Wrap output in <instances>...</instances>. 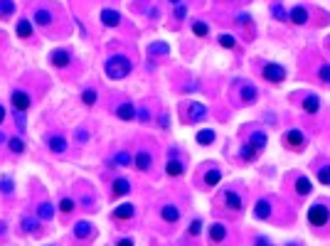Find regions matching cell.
Returning a JSON list of instances; mask_svg holds the SVG:
<instances>
[{
  "instance_id": "obj_39",
  "label": "cell",
  "mask_w": 330,
  "mask_h": 246,
  "mask_svg": "<svg viewBox=\"0 0 330 246\" xmlns=\"http://www.w3.org/2000/svg\"><path fill=\"white\" fill-rule=\"evenodd\" d=\"M59 210H62V214H71V212H74V199L64 197V199L59 202Z\"/></svg>"
},
{
  "instance_id": "obj_30",
  "label": "cell",
  "mask_w": 330,
  "mask_h": 246,
  "mask_svg": "<svg viewBox=\"0 0 330 246\" xmlns=\"http://www.w3.org/2000/svg\"><path fill=\"white\" fill-rule=\"evenodd\" d=\"M17 37H20V39H30V37H32V22H30L27 18H22V20L17 22Z\"/></svg>"
},
{
  "instance_id": "obj_11",
  "label": "cell",
  "mask_w": 330,
  "mask_h": 246,
  "mask_svg": "<svg viewBox=\"0 0 330 246\" xmlns=\"http://www.w3.org/2000/svg\"><path fill=\"white\" fill-rule=\"evenodd\" d=\"M227 236H229L227 224H222V222H214V224L209 227V244H212V246H219V244H222Z\"/></svg>"
},
{
  "instance_id": "obj_28",
  "label": "cell",
  "mask_w": 330,
  "mask_h": 246,
  "mask_svg": "<svg viewBox=\"0 0 330 246\" xmlns=\"http://www.w3.org/2000/svg\"><path fill=\"white\" fill-rule=\"evenodd\" d=\"M50 62H52L54 67H59V69H62V67H67V64H69V52H67V50H54V52L50 54Z\"/></svg>"
},
{
  "instance_id": "obj_26",
  "label": "cell",
  "mask_w": 330,
  "mask_h": 246,
  "mask_svg": "<svg viewBox=\"0 0 330 246\" xmlns=\"http://www.w3.org/2000/svg\"><path fill=\"white\" fill-rule=\"evenodd\" d=\"M111 190H114V197H126V194L131 192V182H128L126 177H116Z\"/></svg>"
},
{
  "instance_id": "obj_47",
  "label": "cell",
  "mask_w": 330,
  "mask_h": 246,
  "mask_svg": "<svg viewBox=\"0 0 330 246\" xmlns=\"http://www.w3.org/2000/svg\"><path fill=\"white\" fill-rule=\"evenodd\" d=\"M254 246H271V241H269V239H264V236H256Z\"/></svg>"
},
{
  "instance_id": "obj_45",
  "label": "cell",
  "mask_w": 330,
  "mask_h": 246,
  "mask_svg": "<svg viewBox=\"0 0 330 246\" xmlns=\"http://www.w3.org/2000/svg\"><path fill=\"white\" fill-rule=\"evenodd\" d=\"M136 116H138V121H143V123H148V121H151V111L145 108V106H143L140 111H136Z\"/></svg>"
},
{
  "instance_id": "obj_44",
  "label": "cell",
  "mask_w": 330,
  "mask_h": 246,
  "mask_svg": "<svg viewBox=\"0 0 330 246\" xmlns=\"http://www.w3.org/2000/svg\"><path fill=\"white\" fill-rule=\"evenodd\" d=\"M151 54H168V45H163V42L151 45Z\"/></svg>"
},
{
  "instance_id": "obj_31",
  "label": "cell",
  "mask_w": 330,
  "mask_h": 246,
  "mask_svg": "<svg viewBox=\"0 0 330 246\" xmlns=\"http://www.w3.org/2000/svg\"><path fill=\"white\" fill-rule=\"evenodd\" d=\"M8 148H10V153L22 155V153H25V141L17 138V136H13V138H8Z\"/></svg>"
},
{
  "instance_id": "obj_12",
  "label": "cell",
  "mask_w": 330,
  "mask_h": 246,
  "mask_svg": "<svg viewBox=\"0 0 330 246\" xmlns=\"http://www.w3.org/2000/svg\"><path fill=\"white\" fill-rule=\"evenodd\" d=\"M301 108H303V113H311V116H315V113L323 108V104H320V99H318L315 94H308V96H303V101H301Z\"/></svg>"
},
{
  "instance_id": "obj_51",
  "label": "cell",
  "mask_w": 330,
  "mask_h": 246,
  "mask_svg": "<svg viewBox=\"0 0 330 246\" xmlns=\"http://www.w3.org/2000/svg\"><path fill=\"white\" fill-rule=\"evenodd\" d=\"M158 121H160V123H158V126H160V128H168V116H160Z\"/></svg>"
},
{
  "instance_id": "obj_40",
  "label": "cell",
  "mask_w": 330,
  "mask_h": 246,
  "mask_svg": "<svg viewBox=\"0 0 330 246\" xmlns=\"http://www.w3.org/2000/svg\"><path fill=\"white\" fill-rule=\"evenodd\" d=\"M82 101H84L87 106H94V104H96V91H94V89H84V91H82Z\"/></svg>"
},
{
  "instance_id": "obj_1",
  "label": "cell",
  "mask_w": 330,
  "mask_h": 246,
  "mask_svg": "<svg viewBox=\"0 0 330 246\" xmlns=\"http://www.w3.org/2000/svg\"><path fill=\"white\" fill-rule=\"evenodd\" d=\"M131 69H133V64H131V59L126 54H111V57L104 62V74L108 79H114V81L126 79L131 74Z\"/></svg>"
},
{
  "instance_id": "obj_5",
  "label": "cell",
  "mask_w": 330,
  "mask_h": 246,
  "mask_svg": "<svg viewBox=\"0 0 330 246\" xmlns=\"http://www.w3.org/2000/svg\"><path fill=\"white\" fill-rule=\"evenodd\" d=\"M217 202H222V204H225V210H229V212H242V210H244V197H242L237 190H227V192H222Z\"/></svg>"
},
{
  "instance_id": "obj_7",
  "label": "cell",
  "mask_w": 330,
  "mask_h": 246,
  "mask_svg": "<svg viewBox=\"0 0 330 246\" xmlns=\"http://www.w3.org/2000/svg\"><path fill=\"white\" fill-rule=\"evenodd\" d=\"M261 76H264L266 81H271V84H281V81L286 79V69H283V64L269 62V64L261 67Z\"/></svg>"
},
{
  "instance_id": "obj_17",
  "label": "cell",
  "mask_w": 330,
  "mask_h": 246,
  "mask_svg": "<svg viewBox=\"0 0 330 246\" xmlns=\"http://www.w3.org/2000/svg\"><path fill=\"white\" fill-rule=\"evenodd\" d=\"M108 165H119V168H128V165H133V158H131V153L128 150H119L111 160H108Z\"/></svg>"
},
{
  "instance_id": "obj_53",
  "label": "cell",
  "mask_w": 330,
  "mask_h": 246,
  "mask_svg": "<svg viewBox=\"0 0 330 246\" xmlns=\"http://www.w3.org/2000/svg\"><path fill=\"white\" fill-rule=\"evenodd\" d=\"M168 3H170V5H177V3H182V0H168Z\"/></svg>"
},
{
  "instance_id": "obj_24",
  "label": "cell",
  "mask_w": 330,
  "mask_h": 246,
  "mask_svg": "<svg viewBox=\"0 0 330 246\" xmlns=\"http://www.w3.org/2000/svg\"><path fill=\"white\" fill-rule=\"evenodd\" d=\"M52 217H54V204H52V202H40L37 219H40V222H52Z\"/></svg>"
},
{
  "instance_id": "obj_55",
  "label": "cell",
  "mask_w": 330,
  "mask_h": 246,
  "mask_svg": "<svg viewBox=\"0 0 330 246\" xmlns=\"http://www.w3.org/2000/svg\"><path fill=\"white\" fill-rule=\"evenodd\" d=\"M286 246H298V244H293V241H291V244H286Z\"/></svg>"
},
{
  "instance_id": "obj_6",
  "label": "cell",
  "mask_w": 330,
  "mask_h": 246,
  "mask_svg": "<svg viewBox=\"0 0 330 246\" xmlns=\"http://www.w3.org/2000/svg\"><path fill=\"white\" fill-rule=\"evenodd\" d=\"M205 116H207V106L200 104V101H190V104L182 106V118H185L188 123H197V121H202Z\"/></svg>"
},
{
  "instance_id": "obj_36",
  "label": "cell",
  "mask_w": 330,
  "mask_h": 246,
  "mask_svg": "<svg viewBox=\"0 0 330 246\" xmlns=\"http://www.w3.org/2000/svg\"><path fill=\"white\" fill-rule=\"evenodd\" d=\"M214 138H217V136H214V131H209V128L197 133V143H200V145H212V143H214Z\"/></svg>"
},
{
  "instance_id": "obj_3",
  "label": "cell",
  "mask_w": 330,
  "mask_h": 246,
  "mask_svg": "<svg viewBox=\"0 0 330 246\" xmlns=\"http://www.w3.org/2000/svg\"><path fill=\"white\" fill-rule=\"evenodd\" d=\"M256 99H259V91H256V87L251 84V81H237V101H239V106H251V104H256Z\"/></svg>"
},
{
  "instance_id": "obj_41",
  "label": "cell",
  "mask_w": 330,
  "mask_h": 246,
  "mask_svg": "<svg viewBox=\"0 0 330 246\" xmlns=\"http://www.w3.org/2000/svg\"><path fill=\"white\" fill-rule=\"evenodd\" d=\"M219 45H222L225 50H234V45H237V42H234V37H232V35H219Z\"/></svg>"
},
{
  "instance_id": "obj_50",
  "label": "cell",
  "mask_w": 330,
  "mask_h": 246,
  "mask_svg": "<svg viewBox=\"0 0 330 246\" xmlns=\"http://www.w3.org/2000/svg\"><path fill=\"white\" fill-rule=\"evenodd\" d=\"M116 246H133V241H131V239H119Z\"/></svg>"
},
{
  "instance_id": "obj_49",
  "label": "cell",
  "mask_w": 330,
  "mask_h": 246,
  "mask_svg": "<svg viewBox=\"0 0 330 246\" xmlns=\"http://www.w3.org/2000/svg\"><path fill=\"white\" fill-rule=\"evenodd\" d=\"M84 138L89 141V133H87L84 128H79V131H77V141H84Z\"/></svg>"
},
{
  "instance_id": "obj_9",
  "label": "cell",
  "mask_w": 330,
  "mask_h": 246,
  "mask_svg": "<svg viewBox=\"0 0 330 246\" xmlns=\"http://www.w3.org/2000/svg\"><path fill=\"white\" fill-rule=\"evenodd\" d=\"M10 104H13V108H15V111L25 113V111L32 106V99H30V94H27V91H22V89H15V91L10 94Z\"/></svg>"
},
{
  "instance_id": "obj_15",
  "label": "cell",
  "mask_w": 330,
  "mask_h": 246,
  "mask_svg": "<svg viewBox=\"0 0 330 246\" xmlns=\"http://www.w3.org/2000/svg\"><path fill=\"white\" fill-rule=\"evenodd\" d=\"M54 22V15H52V10L50 8H37L35 10V25H40V27H50Z\"/></svg>"
},
{
  "instance_id": "obj_4",
  "label": "cell",
  "mask_w": 330,
  "mask_h": 246,
  "mask_svg": "<svg viewBox=\"0 0 330 246\" xmlns=\"http://www.w3.org/2000/svg\"><path fill=\"white\" fill-rule=\"evenodd\" d=\"M283 145H286L288 150H303V148L308 145V136H306L303 131H298V128L286 131V133H283Z\"/></svg>"
},
{
  "instance_id": "obj_25",
  "label": "cell",
  "mask_w": 330,
  "mask_h": 246,
  "mask_svg": "<svg viewBox=\"0 0 330 246\" xmlns=\"http://www.w3.org/2000/svg\"><path fill=\"white\" fill-rule=\"evenodd\" d=\"M133 214H136V210H133L131 202H123V204H119V207L114 210V219H121V222H123V219H131Z\"/></svg>"
},
{
  "instance_id": "obj_16",
  "label": "cell",
  "mask_w": 330,
  "mask_h": 246,
  "mask_svg": "<svg viewBox=\"0 0 330 246\" xmlns=\"http://www.w3.org/2000/svg\"><path fill=\"white\" fill-rule=\"evenodd\" d=\"M160 219L163 222H168V224H175V222H180V210L175 207V204H163L160 207Z\"/></svg>"
},
{
  "instance_id": "obj_14",
  "label": "cell",
  "mask_w": 330,
  "mask_h": 246,
  "mask_svg": "<svg viewBox=\"0 0 330 246\" xmlns=\"http://www.w3.org/2000/svg\"><path fill=\"white\" fill-rule=\"evenodd\" d=\"M182 173H185V160H180V158H170L165 162V175L170 177H180Z\"/></svg>"
},
{
  "instance_id": "obj_19",
  "label": "cell",
  "mask_w": 330,
  "mask_h": 246,
  "mask_svg": "<svg viewBox=\"0 0 330 246\" xmlns=\"http://www.w3.org/2000/svg\"><path fill=\"white\" fill-rule=\"evenodd\" d=\"M293 180H296V185H293V187H296V194H298V197H306V194H311L313 185H311V180H308L306 175H296Z\"/></svg>"
},
{
  "instance_id": "obj_52",
  "label": "cell",
  "mask_w": 330,
  "mask_h": 246,
  "mask_svg": "<svg viewBox=\"0 0 330 246\" xmlns=\"http://www.w3.org/2000/svg\"><path fill=\"white\" fill-rule=\"evenodd\" d=\"M5 121V108H3V104H0V123Z\"/></svg>"
},
{
  "instance_id": "obj_46",
  "label": "cell",
  "mask_w": 330,
  "mask_h": 246,
  "mask_svg": "<svg viewBox=\"0 0 330 246\" xmlns=\"http://www.w3.org/2000/svg\"><path fill=\"white\" fill-rule=\"evenodd\" d=\"M15 123H17V131H20V133L27 128V123H25V118H22V113H20V111H15Z\"/></svg>"
},
{
  "instance_id": "obj_29",
  "label": "cell",
  "mask_w": 330,
  "mask_h": 246,
  "mask_svg": "<svg viewBox=\"0 0 330 246\" xmlns=\"http://www.w3.org/2000/svg\"><path fill=\"white\" fill-rule=\"evenodd\" d=\"M91 234H94V227H91L87 219L77 222V227H74V236H77V239H87V236H91Z\"/></svg>"
},
{
  "instance_id": "obj_42",
  "label": "cell",
  "mask_w": 330,
  "mask_h": 246,
  "mask_svg": "<svg viewBox=\"0 0 330 246\" xmlns=\"http://www.w3.org/2000/svg\"><path fill=\"white\" fill-rule=\"evenodd\" d=\"M173 15H175V20H185V18H188V5H185V3H177Z\"/></svg>"
},
{
  "instance_id": "obj_38",
  "label": "cell",
  "mask_w": 330,
  "mask_h": 246,
  "mask_svg": "<svg viewBox=\"0 0 330 246\" xmlns=\"http://www.w3.org/2000/svg\"><path fill=\"white\" fill-rule=\"evenodd\" d=\"M13 10H15L13 0H0V18H8V15H13Z\"/></svg>"
},
{
  "instance_id": "obj_54",
  "label": "cell",
  "mask_w": 330,
  "mask_h": 246,
  "mask_svg": "<svg viewBox=\"0 0 330 246\" xmlns=\"http://www.w3.org/2000/svg\"><path fill=\"white\" fill-rule=\"evenodd\" d=\"M3 229H5V224H3V222H0V231H3Z\"/></svg>"
},
{
  "instance_id": "obj_22",
  "label": "cell",
  "mask_w": 330,
  "mask_h": 246,
  "mask_svg": "<svg viewBox=\"0 0 330 246\" xmlns=\"http://www.w3.org/2000/svg\"><path fill=\"white\" fill-rule=\"evenodd\" d=\"M219 180H222V173H219L217 168H209L205 175H202V187H214V185H219Z\"/></svg>"
},
{
  "instance_id": "obj_2",
  "label": "cell",
  "mask_w": 330,
  "mask_h": 246,
  "mask_svg": "<svg viewBox=\"0 0 330 246\" xmlns=\"http://www.w3.org/2000/svg\"><path fill=\"white\" fill-rule=\"evenodd\" d=\"M308 224L313 229H323L325 224H330V207H328V202H315L313 207L308 210Z\"/></svg>"
},
{
  "instance_id": "obj_33",
  "label": "cell",
  "mask_w": 330,
  "mask_h": 246,
  "mask_svg": "<svg viewBox=\"0 0 330 246\" xmlns=\"http://www.w3.org/2000/svg\"><path fill=\"white\" fill-rule=\"evenodd\" d=\"M22 229L30 231V234H37L40 231V219H35V217H25L22 219Z\"/></svg>"
},
{
  "instance_id": "obj_13",
  "label": "cell",
  "mask_w": 330,
  "mask_h": 246,
  "mask_svg": "<svg viewBox=\"0 0 330 246\" xmlns=\"http://www.w3.org/2000/svg\"><path fill=\"white\" fill-rule=\"evenodd\" d=\"M47 148H50L54 155H62V153H67V138L52 133V136H47Z\"/></svg>"
},
{
  "instance_id": "obj_18",
  "label": "cell",
  "mask_w": 330,
  "mask_h": 246,
  "mask_svg": "<svg viewBox=\"0 0 330 246\" xmlns=\"http://www.w3.org/2000/svg\"><path fill=\"white\" fill-rule=\"evenodd\" d=\"M256 155H259V150H256L251 143H246V141H244V143H242V148H239V160H242V162H254V160H256Z\"/></svg>"
},
{
  "instance_id": "obj_23",
  "label": "cell",
  "mask_w": 330,
  "mask_h": 246,
  "mask_svg": "<svg viewBox=\"0 0 330 246\" xmlns=\"http://www.w3.org/2000/svg\"><path fill=\"white\" fill-rule=\"evenodd\" d=\"M101 22L106 27H119L121 25V13H116V10H101Z\"/></svg>"
},
{
  "instance_id": "obj_8",
  "label": "cell",
  "mask_w": 330,
  "mask_h": 246,
  "mask_svg": "<svg viewBox=\"0 0 330 246\" xmlns=\"http://www.w3.org/2000/svg\"><path fill=\"white\" fill-rule=\"evenodd\" d=\"M133 165H136L138 173H148V170L153 168V153L145 150V148H140V150L133 155Z\"/></svg>"
},
{
  "instance_id": "obj_20",
  "label": "cell",
  "mask_w": 330,
  "mask_h": 246,
  "mask_svg": "<svg viewBox=\"0 0 330 246\" xmlns=\"http://www.w3.org/2000/svg\"><path fill=\"white\" fill-rule=\"evenodd\" d=\"M116 116H119L121 121H131V118H136V106H133L131 101H123V104L116 106Z\"/></svg>"
},
{
  "instance_id": "obj_34",
  "label": "cell",
  "mask_w": 330,
  "mask_h": 246,
  "mask_svg": "<svg viewBox=\"0 0 330 246\" xmlns=\"http://www.w3.org/2000/svg\"><path fill=\"white\" fill-rule=\"evenodd\" d=\"M271 15H274V20H278V22L288 20V13L283 10V5L278 3V0H276V3H271Z\"/></svg>"
},
{
  "instance_id": "obj_27",
  "label": "cell",
  "mask_w": 330,
  "mask_h": 246,
  "mask_svg": "<svg viewBox=\"0 0 330 246\" xmlns=\"http://www.w3.org/2000/svg\"><path fill=\"white\" fill-rule=\"evenodd\" d=\"M266 141H269V138H266V133H264V131H254V133L249 136V141H246V143H251L256 150L261 153V150L266 148Z\"/></svg>"
},
{
  "instance_id": "obj_21",
  "label": "cell",
  "mask_w": 330,
  "mask_h": 246,
  "mask_svg": "<svg viewBox=\"0 0 330 246\" xmlns=\"http://www.w3.org/2000/svg\"><path fill=\"white\" fill-rule=\"evenodd\" d=\"M254 217L256 219H271V202L269 199H259V202H256Z\"/></svg>"
},
{
  "instance_id": "obj_35",
  "label": "cell",
  "mask_w": 330,
  "mask_h": 246,
  "mask_svg": "<svg viewBox=\"0 0 330 246\" xmlns=\"http://www.w3.org/2000/svg\"><path fill=\"white\" fill-rule=\"evenodd\" d=\"M315 74H318V79L323 81V84H330V64H328V62H320Z\"/></svg>"
},
{
  "instance_id": "obj_32",
  "label": "cell",
  "mask_w": 330,
  "mask_h": 246,
  "mask_svg": "<svg viewBox=\"0 0 330 246\" xmlns=\"http://www.w3.org/2000/svg\"><path fill=\"white\" fill-rule=\"evenodd\" d=\"M315 175L323 185H330V162H323V165L315 168Z\"/></svg>"
},
{
  "instance_id": "obj_37",
  "label": "cell",
  "mask_w": 330,
  "mask_h": 246,
  "mask_svg": "<svg viewBox=\"0 0 330 246\" xmlns=\"http://www.w3.org/2000/svg\"><path fill=\"white\" fill-rule=\"evenodd\" d=\"M192 32H195L197 37H207V35H209V27H207L202 20H195V22H192Z\"/></svg>"
},
{
  "instance_id": "obj_43",
  "label": "cell",
  "mask_w": 330,
  "mask_h": 246,
  "mask_svg": "<svg viewBox=\"0 0 330 246\" xmlns=\"http://www.w3.org/2000/svg\"><path fill=\"white\" fill-rule=\"evenodd\" d=\"M200 231H202V219H192V224H190L188 234H190V236H197Z\"/></svg>"
},
{
  "instance_id": "obj_10",
  "label": "cell",
  "mask_w": 330,
  "mask_h": 246,
  "mask_svg": "<svg viewBox=\"0 0 330 246\" xmlns=\"http://www.w3.org/2000/svg\"><path fill=\"white\" fill-rule=\"evenodd\" d=\"M288 20H291L293 25H298V27L308 25V22H311V10H308V5H293V10L288 13Z\"/></svg>"
},
{
  "instance_id": "obj_48",
  "label": "cell",
  "mask_w": 330,
  "mask_h": 246,
  "mask_svg": "<svg viewBox=\"0 0 330 246\" xmlns=\"http://www.w3.org/2000/svg\"><path fill=\"white\" fill-rule=\"evenodd\" d=\"M0 190H3V192H13V185H10V180H3V185H0Z\"/></svg>"
}]
</instances>
